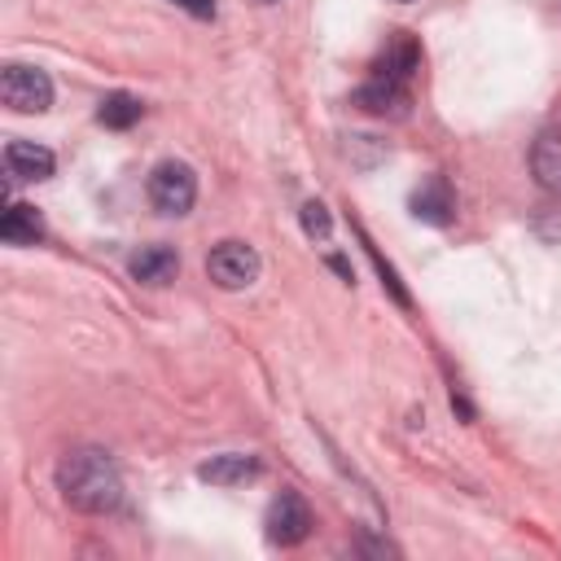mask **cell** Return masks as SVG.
<instances>
[{"label": "cell", "instance_id": "obj_17", "mask_svg": "<svg viewBox=\"0 0 561 561\" xmlns=\"http://www.w3.org/2000/svg\"><path fill=\"white\" fill-rule=\"evenodd\" d=\"M263 4H276V0H263Z\"/></svg>", "mask_w": 561, "mask_h": 561}, {"label": "cell", "instance_id": "obj_15", "mask_svg": "<svg viewBox=\"0 0 561 561\" xmlns=\"http://www.w3.org/2000/svg\"><path fill=\"white\" fill-rule=\"evenodd\" d=\"M180 9H188L193 18H215V0H175Z\"/></svg>", "mask_w": 561, "mask_h": 561}, {"label": "cell", "instance_id": "obj_6", "mask_svg": "<svg viewBox=\"0 0 561 561\" xmlns=\"http://www.w3.org/2000/svg\"><path fill=\"white\" fill-rule=\"evenodd\" d=\"M351 105L364 110V114H373V118H403L408 105H412V96H408V88L399 79H381L377 75V79H368V83H359L351 92Z\"/></svg>", "mask_w": 561, "mask_h": 561}, {"label": "cell", "instance_id": "obj_8", "mask_svg": "<svg viewBox=\"0 0 561 561\" xmlns=\"http://www.w3.org/2000/svg\"><path fill=\"white\" fill-rule=\"evenodd\" d=\"M412 215H416L421 224H434V228L451 224V215H456V197H451V184H447L443 175H430V180H421V188L412 193Z\"/></svg>", "mask_w": 561, "mask_h": 561}, {"label": "cell", "instance_id": "obj_12", "mask_svg": "<svg viewBox=\"0 0 561 561\" xmlns=\"http://www.w3.org/2000/svg\"><path fill=\"white\" fill-rule=\"evenodd\" d=\"M0 237H4L9 245H35V241L44 237V219H39V210L26 206V202H13V206L0 215Z\"/></svg>", "mask_w": 561, "mask_h": 561}, {"label": "cell", "instance_id": "obj_14", "mask_svg": "<svg viewBox=\"0 0 561 561\" xmlns=\"http://www.w3.org/2000/svg\"><path fill=\"white\" fill-rule=\"evenodd\" d=\"M298 219H302V232H307L311 241H324L329 228H333V219H329V210H324L320 202H307V206L298 210Z\"/></svg>", "mask_w": 561, "mask_h": 561}, {"label": "cell", "instance_id": "obj_18", "mask_svg": "<svg viewBox=\"0 0 561 561\" xmlns=\"http://www.w3.org/2000/svg\"><path fill=\"white\" fill-rule=\"evenodd\" d=\"M399 4H412V0H399Z\"/></svg>", "mask_w": 561, "mask_h": 561}, {"label": "cell", "instance_id": "obj_16", "mask_svg": "<svg viewBox=\"0 0 561 561\" xmlns=\"http://www.w3.org/2000/svg\"><path fill=\"white\" fill-rule=\"evenodd\" d=\"M329 267H333L337 276H346V280H355V276H351V263H346V259H337V254H333V259H329Z\"/></svg>", "mask_w": 561, "mask_h": 561}, {"label": "cell", "instance_id": "obj_3", "mask_svg": "<svg viewBox=\"0 0 561 561\" xmlns=\"http://www.w3.org/2000/svg\"><path fill=\"white\" fill-rule=\"evenodd\" d=\"M0 101L13 110V114H44L53 105V79L39 70V66H4L0 75Z\"/></svg>", "mask_w": 561, "mask_h": 561}, {"label": "cell", "instance_id": "obj_1", "mask_svg": "<svg viewBox=\"0 0 561 561\" xmlns=\"http://www.w3.org/2000/svg\"><path fill=\"white\" fill-rule=\"evenodd\" d=\"M57 491L75 513H114L123 504V478L118 465L101 447H75L57 460Z\"/></svg>", "mask_w": 561, "mask_h": 561}, {"label": "cell", "instance_id": "obj_4", "mask_svg": "<svg viewBox=\"0 0 561 561\" xmlns=\"http://www.w3.org/2000/svg\"><path fill=\"white\" fill-rule=\"evenodd\" d=\"M263 272V259L254 254V245L245 241H219L210 254H206V276L219 285V289H245L254 285Z\"/></svg>", "mask_w": 561, "mask_h": 561}, {"label": "cell", "instance_id": "obj_5", "mask_svg": "<svg viewBox=\"0 0 561 561\" xmlns=\"http://www.w3.org/2000/svg\"><path fill=\"white\" fill-rule=\"evenodd\" d=\"M311 535V508L298 491H280L267 508V539L280 543V548H294Z\"/></svg>", "mask_w": 561, "mask_h": 561}, {"label": "cell", "instance_id": "obj_11", "mask_svg": "<svg viewBox=\"0 0 561 561\" xmlns=\"http://www.w3.org/2000/svg\"><path fill=\"white\" fill-rule=\"evenodd\" d=\"M381 79H399V83H408L416 70H421V48H416V39L412 35H394L390 44H386V53L377 57V66H373Z\"/></svg>", "mask_w": 561, "mask_h": 561}, {"label": "cell", "instance_id": "obj_7", "mask_svg": "<svg viewBox=\"0 0 561 561\" xmlns=\"http://www.w3.org/2000/svg\"><path fill=\"white\" fill-rule=\"evenodd\" d=\"M53 167H57V158L48 145H35V140H9L4 145V171L13 180H48Z\"/></svg>", "mask_w": 561, "mask_h": 561}, {"label": "cell", "instance_id": "obj_13", "mask_svg": "<svg viewBox=\"0 0 561 561\" xmlns=\"http://www.w3.org/2000/svg\"><path fill=\"white\" fill-rule=\"evenodd\" d=\"M140 101L131 96V92H110L105 101H101V110H96V123L101 127H114V131H127L136 118H140Z\"/></svg>", "mask_w": 561, "mask_h": 561}, {"label": "cell", "instance_id": "obj_9", "mask_svg": "<svg viewBox=\"0 0 561 561\" xmlns=\"http://www.w3.org/2000/svg\"><path fill=\"white\" fill-rule=\"evenodd\" d=\"M127 272L140 280V285H171L180 276V254L171 245H140L131 259H127Z\"/></svg>", "mask_w": 561, "mask_h": 561}, {"label": "cell", "instance_id": "obj_2", "mask_svg": "<svg viewBox=\"0 0 561 561\" xmlns=\"http://www.w3.org/2000/svg\"><path fill=\"white\" fill-rule=\"evenodd\" d=\"M145 193H149V206H153L158 215H188L193 202H197V175H193L188 162L167 158V162H158V167L149 171Z\"/></svg>", "mask_w": 561, "mask_h": 561}, {"label": "cell", "instance_id": "obj_10", "mask_svg": "<svg viewBox=\"0 0 561 561\" xmlns=\"http://www.w3.org/2000/svg\"><path fill=\"white\" fill-rule=\"evenodd\" d=\"M259 473H263V465L241 451H224V456H210L206 465H197V478L215 482V486H241V482H254Z\"/></svg>", "mask_w": 561, "mask_h": 561}]
</instances>
